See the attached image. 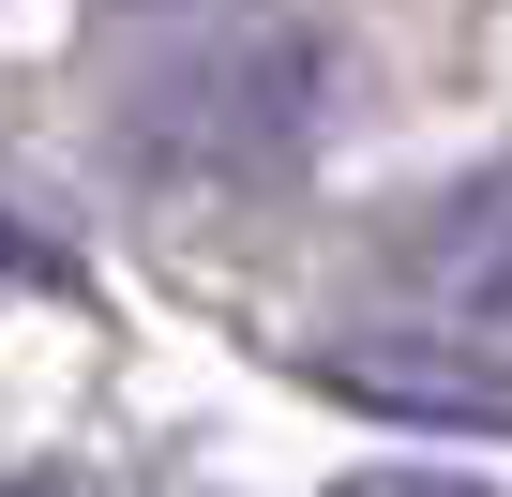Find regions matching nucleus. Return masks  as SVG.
I'll list each match as a JSON object with an SVG mask.
<instances>
[{
  "label": "nucleus",
  "mask_w": 512,
  "mask_h": 497,
  "mask_svg": "<svg viewBox=\"0 0 512 497\" xmlns=\"http://www.w3.org/2000/svg\"><path fill=\"white\" fill-rule=\"evenodd\" d=\"M407 287H422V317H437L452 347L512 362V166H482V181H452V196L422 211Z\"/></svg>",
  "instance_id": "obj_1"
},
{
  "label": "nucleus",
  "mask_w": 512,
  "mask_h": 497,
  "mask_svg": "<svg viewBox=\"0 0 512 497\" xmlns=\"http://www.w3.org/2000/svg\"><path fill=\"white\" fill-rule=\"evenodd\" d=\"M362 497H467V482H362Z\"/></svg>",
  "instance_id": "obj_2"
}]
</instances>
